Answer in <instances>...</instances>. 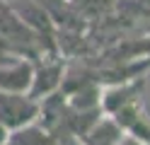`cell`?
Here are the masks:
<instances>
[{
	"label": "cell",
	"instance_id": "3",
	"mask_svg": "<svg viewBox=\"0 0 150 145\" xmlns=\"http://www.w3.org/2000/svg\"><path fill=\"white\" fill-rule=\"evenodd\" d=\"M34 77V68L27 61L5 63L0 58V90L3 92H24L29 90Z\"/></svg>",
	"mask_w": 150,
	"mask_h": 145
},
{
	"label": "cell",
	"instance_id": "6",
	"mask_svg": "<svg viewBox=\"0 0 150 145\" xmlns=\"http://www.w3.org/2000/svg\"><path fill=\"white\" fill-rule=\"evenodd\" d=\"M61 75H63V65H44V68H39V73H34V77H32L29 97L32 99H39L41 94H49L61 82Z\"/></svg>",
	"mask_w": 150,
	"mask_h": 145
},
{
	"label": "cell",
	"instance_id": "2",
	"mask_svg": "<svg viewBox=\"0 0 150 145\" xmlns=\"http://www.w3.org/2000/svg\"><path fill=\"white\" fill-rule=\"evenodd\" d=\"M111 119H114L124 131H128L131 135H136L138 140H143L145 145H150V119H148V114L143 111L138 97L126 99L114 114H111Z\"/></svg>",
	"mask_w": 150,
	"mask_h": 145
},
{
	"label": "cell",
	"instance_id": "5",
	"mask_svg": "<svg viewBox=\"0 0 150 145\" xmlns=\"http://www.w3.org/2000/svg\"><path fill=\"white\" fill-rule=\"evenodd\" d=\"M3 145H53V135L49 131L39 128V126H20V128H15L12 133L5 135Z\"/></svg>",
	"mask_w": 150,
	"mask_h": 145
},
{
	"label": "cell",
	"instance_id": "1",
	"mask_svg": "<svg viewBox=\"0 0 150 145\" xmlns=\"http://www.w3.org/2000/svg\"><path fill=\"white\" fill-rule=\"evenodd\" d=\"M41 106L36 99L24 97L22 92H3L0 90V123L7 131H15L20 126L32 123L39 116Z\"/></svg>",
	"mask_w": 150,
	"mask_h": 145
},
{
	"label": "cell",
	"instance_id": "8",
	"mask_svg": "<svg viewBox=\"0 0 150 145\" xmlns=\"http://www.w3.org/2000/svg\"><path fill=\"white\" fill-rule=\"evenodd\" d=\"M5 135H7V128L3 123H0V145H3V140H5Z\"/></svg>",
	"mask_w": 150,
	"mask_h": 145
},
{
	"label": "cell",
	"instance_id": "7",
	"mask_svg": "<svg viewBox=\"0 0 150 145\" xmlns=\"http://www.w3.org/2000/svg\"><path fill=\"white\" fill-rule=\"evenodd\" d=\"M119 145H145V143L138 140L136 135H131V133H124V135H121V140H119Z\"/></svg>",
	"mask_w": 150,
	"mask_h": 145
},
{
	"label": "cell",
	"instance_id": "4",
	"mask_svg": "<svg viewBox=\"0 0 150 145\" xmlns=\"http://www.w3.org/2000/svg\"><path fill=\"white\" fill-rule=\"evenodd\" d=\"M124 128L114 119H97L85 133H80V138L85 145H119Z\"/></svg>",
	"mask_w": 150,
	"mask_h": 145
}]
</instances>
